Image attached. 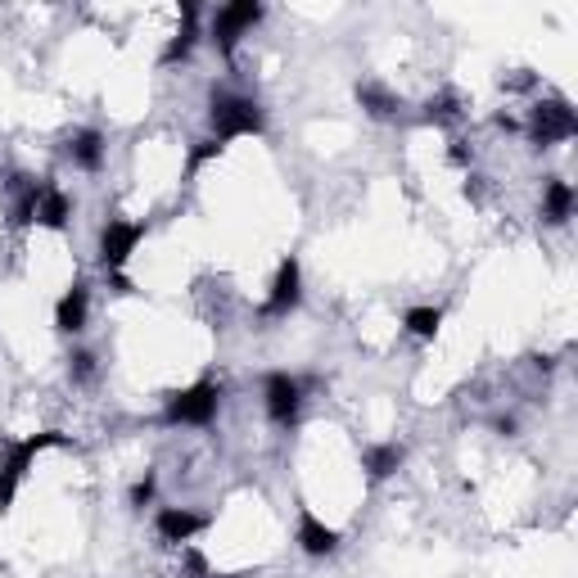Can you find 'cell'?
Masks as SVG:
<instances>
[{"label": "cell", "mask_w": 578, "mask_h": 578, "mask_svg": "<svg viewBox=\"0 0 578 578\" xmlns=\"http://www.w3.org/2000/svg\"><path fill=\"white\" fill-rule=\"evenodd\" d=\"M181 578H212V565L203 560V551L181 547Z\"/></svg>", "instance_id": "cell-24"}, {"label": "cell", "mask_w": 578, "mask_h": 578, "mask_svg": "<svg viewBox=\"0 0 578 578\" xmlns=\"http://www.w3.org/2000/svg\"><path fill=\"white\" fill-rule=\"evenodd\" d=\"M208 127H212V140H245V136H262L267 131V113L253 96H240V91H227V87H212L208 96Z\"/></svg>", "instance_id": "cell-1"}, {"label": "cell", "mask_w": 578, "mask_h": 578, "mask_svg": "<svg viewBox=\"0 0 578 578\" xmlns=\"http://www.w3.org/2000/svg\"><path fill=\"white\" fill-rule=\"evenodd\" d=\"M295 542H299V551L303 556H335L339 551V529H330L317 511H312V506H303L299 501V529H295Z\"/></svg>", "instance_id": "cell-9"}, {"label": "cell", "mask_w": 578, "mask_h": 578, "mask_svg": "<svg viewBox=\"0 0 578 578\" xmlns=\"http://www.w3.org/2000/svg\"><path fill=\"white\" fill-rule=\"evenodd\" d=\"M402 461H407L402 444H371L367 452H361V470H367V479H376V484L389 479V475H398Z\"/></svg>", "instance_id": "cell-16"}, {"label": "cell", "mask_w": 578, "mask_h": 578, "mask_svg": "<svg viewBox=\"0 0 578 578\" xmlns=\"http://www.w3.org/2000/svg\"><path fill=\"white\" fill-rule=\"evenodd\" d=\"M529 140L538 144V150H551V144H565L578 136V118L569 109V100H538L529 109Z\"/></svg>", "instance_id": "cell-6"}, {"label": "cell", "mask_w": 578, "mask_h": 578, "mask_svg": "<svg viewBox=\"0 0 578 578\" xmlns=\"http://www.w3.org/2000/svg\"><path fill=\"white\" fill-rule=\"evenodd\" d=\"M448 159H452L457 168H466V163H470V150H466V140H452V150H448Z\"/></svg>", "instance_id": "cell-25"}, {"label": "cell", "mask_w": 578, "mask_h": 578, "mask_svg": "<svg viewBox=\"0 0 578 578\" xmlns=\"http://www.w3.org/2000/svg\"><path fill=\"white\" fill-rule=\"evenodd\" d=\"M50 448H68V434L41 429V434H28V439H19V444L6 448V457H0V516H10V506H14V497H19L23 479H28V470H32L37 457L50 452Z\"/></svg>", "instance_id": "cell-2"}, {"label": "cell", "mask_w": 578, "mask_h": 578, "mask_svg": "<svg viewBox=\"0 0 578 578\" xmlns=\"http://www.w3.org/2000/svg\"><path fill=\"white\" fill-rule=\"evenodd\" d=\"M68 376L78 380V385H87V380L96 376V352H87V348L72 352V357H68Z\"/></svg>", "instance_id": "cell-23"}, {"label": "cell", "mask_w": 578, "mask_h": 578, "mask_svg": "<svg viewBox=\"0 0 578 578\" xmlns=\"http://www.w3.org/2000/svg\"><path fill=\"white\" fill-rule=\"evenodd\" d=\"M109 285L118 289V295H136V285L127 280V271H118V276H109Z\"/></svg>", "instance_id": "cell-26"}, {"label": "cell", "mask_w": 578, "mask_h": 578, "mask_svg": "<svg viewBox=\"0 0 578 578\" xmlns=\"http://www.w3.org/2000/svg\"><path fill=\"white\" fill-rule=\"evenodd\" d=\"M262 14H267L262 0H231V6L217 10V14H212V23H208V37H212L217 54H222V59H236L240 37H245V32H253V28L262 23Z\"/></svg>", "instance_id": "cell-4"}, {"label": "cell", "mask_w": 578, "mask_h": 578, "mask_svg": "<svg viewBox=\"0 0 578 578\" xmlns=\"http://www.w3.org/2000/svg\"><path fill=\"white\" fill-rule=\"evenodd\" d=\"M402 326H407V335H411V339H420V343H434V339H439V330H444V308H434V303L407 308Z\"/></svg>", "instance_id": "cell-19"}, {"label": "cell", "mask_w": 578, "mask_h": 578, "mask_svg": "<svg viewBox=\"0 0 578 578\" xmlns=\"http://www.w3.org/2000/svg\"><path fill=\"white\" fill-rule=\"evenodd\" d=\"M10 222L14 227H37V195H41V181L37 177H23L14 172L10 177Z\"/></svg>", "instance_id": "cell-15"}, {"label": "cell", "mask_w": 578, "mask_h": 578, "mask_svg": "<svg viewBox=\"0 0 578 578\" xmlns=\"http://www.w3.org/2000/svg\"><path fill=\"white\" fill-rule=\"evenodd\" d=\"M144 240V227L140 222H127V217H109V222L100 227V240H96V258H100V271L104 276H118L131 253L140 249Z\"/></svg>", "instance_id": "cell-5"}, {"label": "cell", "mask_w": 578, "mask_h": 578, "mask_svg": "<svg viewBox=\"0 0 578 578\" xmlns=\"http://www.w3.org/2000/svg\"><path fill=\"white\" fill-rule=\"evenodd\" d=\"M425 118H429V122H452V118H461V96H457V91L434 96V100L425 104Z\"/></svg>", "instance_id": "cell-21"}, {"label": "cell", "mask_w": 578, "mask_h": 578, "mask_svg": "<svg viewBox=\"0 0 578 578\" xmlns=\"http://www.w3.org/2000/svg\"><path fill=\"white\" fill-rule=\"evenodd\" d=\"M217 407H222V385L217 380H195L190 389L172 393L163 407V425H190V429H208L217 420Z\"/></svg>", "instance_id": "cell-3"}, {"label": "cell", "mask_w": 578, "mask_h": 578, "mask_svg": "<svg viewBox=\"0 0 578 578\" xmlns=\"http://www.w3.org/2000/svg\"><path fill=\"white\" fill-rule=\"evenodd\" d=\"M68 217H72V199H68L50 177H41V195H37V227H46V231H63V227H68Z\"/></svg>", "instance_id": "cell-13"}, {"label": "cell", "mask_w": 578, "mask_h": 578, "mask_svg": "<svg viewBox=\"0 0 578 578\" xmlns=\"http://www.w3.org/2000/svg\"><path fill=\"white\" fill-rule=\"evenodd\" d=\"M262 402H267V420L280 429H295L299 411H303V380L289 371H271L262 380Z\"/></svg>", "instance_id": "cell-7"}, {"label": "cell", "mask_w": 578, "mask_h": 578, "mask_svg": "<svg viewBox=\"0 0 578 578\" xmlns=\"http://www.w3.org/2000/svg\"><path fill=\"white\" fill-rule=\"evenodd\" d=\"M497 127H501V131H520V122H516L511 113H497Z\"/></svg>", "instance_id": "cell-27"}, {"label": "cell", "mask_w": 578, "mask_h": 578, "mask_svg": "<svg viewBox=\"0 0 578 578\" xmlns=\"http://www.w3.org/2000/svg\"><path fill=\"white\" fill-rule=\"evenodd\" d=\"M195 41H199V6H195V0H186V6H181V23H177L172 41H168L163 54H159V68L186 63V59L195 54Z\"/></svg>", "instance_id": "cell-12"}, {"label": "cell", "mask_w": 578, "mask_h": 578, "mask_svg": "<svg viewBox=\"0 0 578 578\" xmlns=\"http://www.w3.org/2000/svg\"><path fill=\"white\" fill-rule=\"evenodd\" d=\"M222 150H227V144H222V140H212V136H208V140H195L190 150H186V181H195L203 163H212V159H222Z\"/></svg>", "instance_id": "cell-20"}, {"label": "cell", "mask_w": 578, "mask_h": 578, "mask_svg": "<svg viewBox=\"0 0 578 578\" xmlns=\"http://www.w3.org/2000/svg\"><path fill=\"white\" fill-rule=\"evenodd\" d=\"M299 303H303V267H299V258H280L276 280L267 289V303L258 308V317L262 321H280V317L295 312Z\"/></svg>", "instance_id": "cell-8"}, {"label": "cell", "mask_w": 578, "mask_h": 578, "mask_svg": "<svg viewBox=\"0 0 578 578\" xmlns=\"http://www.w3.org/2000/svg\"><path fill=\"white\" fill-rule=\"evenodd\" d=\"M155 492H159V475H155V470H144V479L131 484V506H136V511H144V506L155 501Z\"/></svg>", "instance_id": "cell-22"}, {"label": "cell", "mask_w": 578, "mask_h": 578, "mask_svg": "<svg viewBox=\"0 0 578 578\" xmlns=\"http://www.w3.org/2000/svg\"><path fill=\"white\" fill-rule=\"evenodd\" d=\"M497 434H516V416H501V420H497Z\"/></svg>", "instance_id": "cell-28"}, {"label": "cell", "mask_w": 578, "mask_h": 578, "mask_svg": "<svg viewBox=\"0 0 578 578\" xmlns=\"http://www.w3.org/2000/svg\"><path fill=\"white\" fill-rule=\"evenodd\" d=\"M155 529H159V538H163V542L186 547V542H195V538L208 529V516L190 511V506H163V511L155 516Z\"/></svg>", "instance_id": "cell-11"}, {"label": "cell", "mask_w": 578, "mask_h": 578, "mask_svg": "<svg viewBox=\"0 0 578 578\" xmlns=\"http://www.w3.org/2000/svg\"><path fill=\"white\" fill-rule=\"evenodd\" d=\"M542 217H547L551 227H565L569 217H574V186H569V181L551 177V181L542 186Z\"/></svg>", "instance_id": "cell-17"}, {"label": "cell", "mask_w": 578, "mask_h": 578, "mask_svg": "<svg viewBox=\"0 0 578 578\" xmlns=\"http://www.w3.org/2000/svg\"><path fill=\"white\" fill-rule=\"evenodd\" d=\"M357 104L367 109L371 118H398V109H402V100L389 91V87H380V82H357Z\"/></svg>", "instance_id": "cell-18"}, {"label": "cell", "mask_w": 578, "mask_h": 578, "mask_svg": "<svg viewBox=\"0 0 578 578\" xmlns=\"http://www.w3.org/2000/svg\"><path fill=\"white\" fill-rule=\"evenodd\" d=\"M63 155L78 163L82 172H100V163H104V136L96 131V127H82V131H72L68 140H63Z\"/></svg>", "instance_id": "cell-14"}, {"label": "cell", "mask_w": 578, "mask_h": 578, "mask_svg": "<svg viewBox=\"0 0 578 578\" xmlns=\"http://www.w3.org/2000/svg\"><path fill=\"white\" fill-rule=\"evenodd\" d=\"M91 317V285L87 280H72L63 289V299L54 303V330L59 335H82Z\"/></svg>", "instance_id": "cell-10"}]
</instances>
